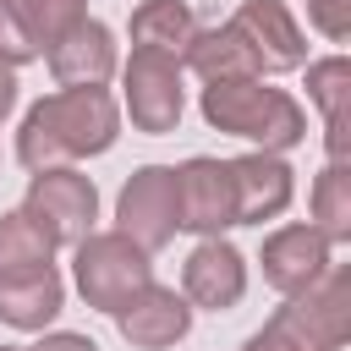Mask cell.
I'll use <instances>...</instances> for the list:
<instances>
[{
    "instance_id": "obj_2",
    "label": "cell",
    "mask_w": 351,
    "mask_h": 351,
    "mask_svg": "<svg viewBox=\"0 0 351 351\" xmlns=\"http://www.w3.org/2000/svg\"><path fill=\"white\" fill-rule=\"evenodd\" d=\"M203 121L225 137H241L263 154H291L302 137H307V110L285 93V88H269L263 77H219V82H203V99H197Z\"/></svg>"
},
{
    "instance_id": "obj_3",
    "label": "cell",
    "mask_w": 351,
    "mask_h": 351,
    "mask_svg": "<svg viewBox=\"0 0 351 351\" xmlns=\"http://www.w3.org/2000/svg\"><path fill=\"white\" fill-rule=\"evenodd\" d=\"M346 335H351V269L329 263V274L285 296V307L258 335H247L241 351H340Z\"/></svg>"
},
{
    "instance_id": "obj_23",
    "label": "cell",
    "mask_w": 351,
    "mask_h": 351,
    "mask_svg": "<svg viewBox=\"0 0 351 351\" xmlns=\"http://www.w3.org/2000/svg\"><path fill=\"white\" fill-rule=\"evenodd\" d=\"M307 22L329 44H346L351 38V0H307Z\"/></svg>"
},
{
    "instance_id": "obj_12",
    "label": "cell",
    "mask_w": 351,
    "mask_h": 351,
    "mask_svg": "<svg viewBox=\"0 0 351 351\" xmlns=\"http://www.w3.org/2000/svg\"><path fill=\"white\" fill-rule=\"evenodd\" d=\"M230 186H236V225H263L280 219L296 197V170L285 165V154H236L230 159Z\"/></svg>"
},
{
    "instance_id": "obj_5",
    "label": "cell",
    "mask_w": 351,
    "mask_h": 351,
    "mask_svg": "<svg viewBox=\"0 0 351 351\" xmlns=\"http://www.w3.org/2000/svg\"><path fill=\"white\" fill-rule=\"evenodd\" d=\"M186 66L159 55V49H132V60L121 66V110L132 115L137 132L148 137H165L181 126V110H186Z\"/></svg>"
},
{
    "instance_id": "obj_26",
    "label": "cell",
    "mask_w": 351,
    "mask_h": 351,
    "mask_svg": "<svg viewBox=\"0 0 351 351\" xmlns=\"http://www.w3.org/2000/svg\"><path fill=\"white\" fill-rule=\"evenodd\" d=\"M0 351H33V346H0Z\"/></svg>"
},
{
    "instance_id": "obj_21",
    "label": "cell",
    "mask_w": 351,
    "mask_h": 351,
    "mask_svg": "<svg viewBox=\"0 0 351 351\" xmlns=\"http://www.w3.org/2000/svg\"><path fill=\"white\" fill-rule=\"evenodd\" d=\"M16 5H22L27 27H33L38 49H49L66 27H77V22L88 16V0H16Z\"/></svg>"
},
{
    "instance_id": "obj_9",
    "label": "cell",
    "mask_w": 351,
    "mask_h": 351,
    "mask_svg": "<svg viewBox=\"0 0 351 351\" xmlns=\"http://www.w3.org/2000/svg\"><path fill=\"white\" fill-rule=\"evenodd\" d=\"M230 27L247 38L258 77H280V71L307 66V33H302V22L291 16L285 0H241Z\"/></svg>"
},
{
    "instance_id": "obj_18",
    "label": "cell",
    "mask_w": 351,
    "mask_h": 351,
    "mask_svg": "<svg viewBox=\"0 0 351 351\" xmlns=\"http://www.w3.org/2000/svg\"><path fill=\"white\" fill-rule=\"evenodd\" d=\"M192 33H197V16L186 0H143L132 11V49H159V55L181 60Z\"/></svg>"
},
{
    "instance_id": "obj_11",
    "label": "cell",
    "mask_w": 351,
    "mask_h": 351,
    "mask_svg": "<svg viewBox=\"0 0 351 351\" xmlns=\"http://www.w3.org/2000/svg\"><path fill=\"white\" fill-rule=\"evenodd\" d=\"M329 252L335 247L324 241V230H313V225H280L258 247L263 285H274L280 296H296V291H307V285H318L329 274V263H335Z\"/></svg>"
},
{
    "instance_id": "obj_13",
    "label": "cell",
    "mask_w": 351,
    "mask_h": 351,
    "mask_svg": "<svg viewBox=\"0 0 351 351\" xmlns=\"http://www.w3.org/2000/svg\"><path fill=\"white\" fill-rule=\"evenodd\" d=\"M181 296L192 307H208V313L236 307L247 296V258L225 236H203L181 263Z\"/></svg>"
},
{
    "instance_id": "obj_24",
    "label": "cell",
    "mask_w": 351,
    "mask_h": 351,
    "mask_svg": "<svg viewBox=\"0 0 351 351\" xmlns=\"http://www.w3.org/2000/svg\"><path fill=\"white\" fill-rule=\"evenodd\" d=\"M33 351H99V340H88V335H77V329H49Z\"/></svg>"
},
{
    "instance_id": "obj_17",
    "label": "cell",
    "mask_w": 351,
    "mask_h": 351,
    "mask_svg": "<svg viewBox=\"0 0 351 351\" xmlns=\"http://www.w3.org/2000/svg\"><path fill=\"white\" fill-rule=\"evenodd\" d=\"M181 66L197 71L203 82H219V77H258L252 49H247V38H241L230 22H219V27H197L192 44H186V55H181Z\"/></svg>"
},
{
    "instance_id": "obj_6",
    "label": "cell",
    "mask_w": 351,
    "mask_h": 351,
    "mask_svg": "<svg viewBox=\"0 0 351 351\" xmlns=\"http://www.w3.org/2000/svg\"><path fill=\"white\" fill-rule=\"evenodd\" d=\"M22 208L44 225V236L55 247H77L99 219V186H93V176H82L71 165H49V170H33Z\"/></svg>"
},
{
    "instance_id": "obj_4",
    "label": "cell",
    "mask_w": 351,
    "mask_h": 351,
    "mask_svg": "<svg viewBox=\"0 0 351 351\" xmlns=\"http://www.w3.org/2000/svg\"><path fill=\"white\" fill-rule=\"evenodd\" d=\"M154 252H143L132 236L121 230H88L77 247H71V280L82 291V302L93 313H115L132 291H143L154 280Z\"/></svg>"
},
{
    "instance_id": "obj_8",
    "label": "cell",
    "mask_w": 351,
    "mask_h": 351,
    "mask_svg": "<svg viewBox=\"0 0 351 351\" xmlns=\"http://www.w3.org/2000/svg\"><path fill=\"white\" fill-rule=\"evenodd\" d=\"M176 208H181V230H192V236H225L236 225L230 159L192 154L186 165H176Z\"/></svg>"
},
{
    "instance_id": "obj_14",
    "label": "cell",
    "mask_w": 351,
    "mask_h": 351,
    "mask_svg": "<svg viewBox=\"0 0 351 351\" xmlns=\"http://www.w3.org/2000/svg\"><path fill=\"white\" fill-rule=\"evenodd\" d=\"M44 60H49V77H55L60 88H104V82L121 71L115 33H110L104 22H93V16H82L77 27H66V33L44 49Z\"/></svg>"
},
{
    "instance_id": "obj_15",
    "label": "cell",
    "mask_w": 351,
    "mask_h": 351,
    "mask_svg": "<svg viewBox=\"0 0 351 351\" xmlns=\"http://www.w3.org/2000/svg\"><path fill=\"white\" fill-rule=\"evenodd\" d=\"M60 307H66V280L55 263L0 280V324H11L22 335H44L60 318Z\"/></svg>"
},
{
    "instance_id": "obj_7",
    "label": "cell",
    "mask_w": 351,
    "mask_h": 351,
    "mask_svg": "<svg viewBox=\"0 0 351 351\" xmlns=\"http://www.w3.org/2000/svg\"><path fill=\"white\" fill-rule=\"evenodd\" d=\"M115 230L132 236L143 252H159L181 230L176 208V165H137L115 197Z\"/></svg>"
},
{
    "instance_id": "obj_1",
    "label": "cell",
    "mask_w": 351,
    "mask_h": 351,
    "mask_svg": "<svg viewBox=\"0 0 351 351\" xmlns=\"http://www.w3.org/2000/svg\"><path fill=\"white\" fill-rule=\"evenodd\" d=\"M121 137V99L110 88H55L27 104L16 126V159L27 170L77 165L110 154Z\"/></svg>"
},
{
    "instance_id": "obj_22",
    "label": "cell",
    "mask_w": 351,
    "mask_h": 351,
    "mask_svg": "<svg viewBox=\"0 0 351 351\" xmlns=\"http://www.w3.org/2000/svg\"><path fill=\"white\" fill-rule=\"evenodd\" d=\"M38 55H44V49H38V38H33L27 16H22V5H16V0H0V60L27 66V60H38Z\"/></svg>"
},
{
    "instance_id": "obj_20",
    "label": "cell",
    "mask_w": 351,
    "mask_h": 351,
    "mask_svg": "<svg viewBox=\"0 0 351 351\" xmlns=\"http://www.w3.org/2000/svg\"><path fill=\"white\" fill-rule=\"evenodd\" d=\"M44 263H55V241L44 236V225L27 208H5L0 214V280L44 269Z\"/></svg>"
},
{
    "instance_id": "obj_25",
    "label": "cell",
    "mask_w": 351,
    "mask_h": 351,
    "mask_svg": "<svg viewBox=\"0 0 351 351\" xmlns=\"http://www.w3.org/2000/svg\"><path fill=\"white\" fill-rule=\"evenodd\" d=\"M16 104V66L11 60H0V115Z\"/></svg>"
},
{
    "instance_id": "obj_10",
    "label": "cell",
    "mask_w": 351,
    "mask_h": 351,
    "mask_svg": "<svg viewBox=\"0 0 351 351\" xmlns=\"http://www.w3.org/2000/svg\"><path fill=\"white\" fill-rule=\"evenodd\" d=\"M110 318H115V329H121L126 346H137V351H165V346L186 340V329H192V302H186L176 285L148 280V285L132 291Z\"/></svg>"
},
{
    "instance_id": "obj_19",
    "label": "cell",
    "mask_w": 351,
    "mask_h": 351,
    "mask_svg": "<svg viewBox=\"0 0 351 351\" xmlns=\"http://www.w3.org/2000/svg\"><path fill=\"white\" fill-rule=\"evenodd\" d=\"M307 208H313L307 225L324 230L329 247H346V241H351V165H346V159H329V165L313 176Z\"/></svg>"
},
{
    "instance_id": "obj_16",
    "label": "cell",
    "mask_w": 351,
    "mask_h": 351,
    "mask_svg": "<svg viewBox=\"0 0 351 351\" xmlns=\"http://www.w3.org/2000/svg\"><path fill=\"white\" fill-rule=\"evenodd\" d=\"M307 99L324 115V148H329V159H346L351 154V60L346 55L307 60Z\"/></svg>"
}]
</instances>
